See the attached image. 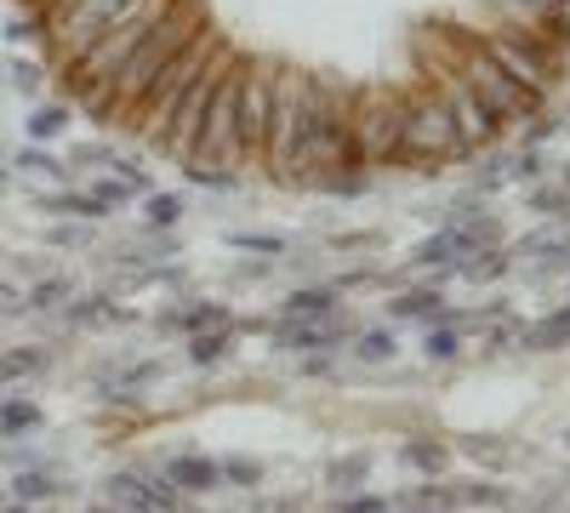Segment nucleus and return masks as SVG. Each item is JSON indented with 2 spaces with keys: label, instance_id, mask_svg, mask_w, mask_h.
<instances>
[{
  "label": "nucleus",
  "instance_id": "f257e3e1",
  "mask_svg": "<svg viewBox=\"0 0 570 513\" xmlns=\"http://www.w3.org/2000/svg\"><path fill=\"white\" fill-rule=\"evenodd\" d=\"M200 29H206V23H200V12L188 7V0H183V7L171 0V7H166V18L149 29V40H142L137 52L126 58V69L115 75V115H120V109L131 115V109L142 103V91H149V86L160 80V69H166V63H171V58H177L183 46L200 34Z\"/></svg>",
  "mask_w": 570,
  "mask_h": 513
},
{
  "label": "nucleus",
  "instance_id": "f03ea898",
  "mask_svg": "<svg viewBox=\"0 0 570 513\" xmlns=\"http://www.w3.org/2000/svg\"><path fill=\"white\" fill-rule=\"evenodd\" d=\"M217 52H223V40H217L212 29H200V34L188 40L183 52H177V58L160 69V80H155L149 91H142V103L131 109V115H137L131 126H137V137H142V144H160V131H166L171 109L183 103V91H188V86H195V80L206 75V63H212Z\"/></svg>",
  "mask_w": 570,
  "mask_h": 513
},
{
  "label": "nucleus",
  "instance_id": "7ed1b4c3",
  "mask_svg": "<svg viewBox=\"0 0 570 513\" xmlns=\"http://www.w3.org/2000/svg\"><path fill=\"white\" fill-rule=\"evenodd\" d=\"M142 0H63V7L46 12V52H52L63 69L80 63V52L98 34H109L120 18H131Z\"/></svg>",
  "mask_w": 570,
  "mask_h": 513
},
{
  "label": "nucleus",
  "instance_id": "20e7f679",
  "mask_svg": "<svg viewBox=\"0 0 570 513\" xmlns=\"http://www.w3.org/2000/svg\"><path fill=\"white\" fill-rule=\"evenodd\" d=\"M462 137L451 126V109L440 91H416L405 98V120H400V160H456Z\"/></svg>",
  "mask_w": 570,
  "mask_h": 513
},
{
  "label": "nucleus",
  "instance_id": "39448f33",
  "mask_svg": "<svg viewBox=\"0 0 570 513\" xmlns=\"http://www.w3.org/2000/svg\"><path fill=\"white\" fill-rule=\"evenodd\" d=\"M400 120H405V98H389V91H365L348 109V137H354L360 166L400 160Z\"/></svg>",
  "mask_w": 570,
  "mask_h": 513
},
{
  "label": "nucleus",
  "instance_id": "423d86ee",
  "mask_svg": "<svg viewBox=\"0 0 570 513\" xmlns=\"http://www.w3.org/2000/svg\"><path fill=\"white\" fill-rule=\"evenodd\" d=\"M308 103H314V80L308 75H292V69H274V109H268V149H263V160L279 177H285V166H292V149H297V137H303Z\"/></svg>",
  "mask_w": 570,
  "mask_h": 513
},
{
  "label": "nucleus",
  "instance_id": "0eeeda50",
  "mask_svg": "<svg viewBox=\"0 0 570 513\" xmlns=\"http://www.w3.org/2000/svg\"><path fill=\"white\" fill-rule=\"evenodd\" d=\"M228 69H234V52L223 46V52L206 63V75L183 91V103L171 109V120H166V131H160V144H155V149H166V155H177V160L195 155L200 120H206V109H212V98H217V86H223V75H228Z\"/></svg>",
  "mask_w": 570,
  "mask_h": 513
},
{
  "label": "nucleus",
  "instance_id": "6e6552de",
  "mask_svg": "<svg viewBox=\"0 0 570 513\" xmlns=\"http://www.w3.org/2000/svg\"><path fill=\"white\" fill-rule=\"evenodd\" d=\"M473 91H480V98L491 103V115L508 126V120H537V109H542V98H537V91H525V86H519V80H508L502 75V63L485 52V46H473V52L462 58V69H456Z\"/></svg>",
  "mask_w": 570,
  "mask_h": 513
},
{
  "label": "nucleus",
  "instance_id": "1a4fd4ad",
  "mask_svg": "<svg viewBox=\"0 0 570 513\" xmlns=\"http://www.w3.org/2000/svg\"><path fill=\"white\" fill-rule=\"evenodd\" d=\"M480 46L502 63V75H508V80H519L525 91H537V98H548V91H553L559 63H553V52H548V46H542L537 34H485Z\"/></svg>",
  "mask_w": 570,
  "mask_h": 513
},
{
  "label": "nucleus",
  "instance_id": "9d476101",
  "mask_svg": "<svg viewBox=\"0 0 570 513\" xmlns=\"http://www.w3.org/2000/svg\"><path fill=\"white\" fill-rule=\"evenodd\" d=\"M268 109H274V69L268 63H240V86H234V131L240 149L263 155L268 149Z\"/></svg>",
  "mask_w": 570,
  "mask_h": 513
},
{
  "label": "nucleus",
  "instance_id": "9b49d317",
  "mask_svg": "<svg viewBox=\"0 0 570 513\" xmlns=\"http://www.w3.org/2000/svg\"><path fill=\"white\" fill-rule=\"evenodd\" d=\"M445 98V109H451V126H456V137H462V155H473V149H491L497 137H502V120L491 115V103L480 98V91H473L462 75L440 91Z\"/></svg>",
  "mask_w": 570,
  "mask_h": 513
},
{
  "label": "nucleus",
  "instance_id": "f8f14e48",
  "mask_svg": "<svg viewBox=\"0 0 570 513\" xmlns=\"http://www.w3.org/2000/svg\"><path fill=\"white\" fill-rule=\"evenodd\" d=\"M177 485L166 474H115L109 480V502L120 513H160V507H177Z\"/></svg>",
  "mask_w": 570,
  "mask_h": 513
},
{
  "label": "nucleus",
  "instance_id": "ddd939ff",
  "mask_svg": "<svg viewBox=\"0 0 570 513\" xmlns=\"http://www.w3.org/2000/svg\"><path fill=\"white\" fill-rule=\"evenodd\" d=\"M279 348L314 354V348H343L348 343V314H325V319H279Z\"/></svg>",
  "mask_w": 570,
  "mask_h": 513
},
{
  "label": "nucleus",
  "instance_id": "4468645a",
  "mask_svg": "<svg viewBox=\"0 0 570 513\" xmlns=\"http://www.w3.org/2000/svg\"><path fill=\"white\" fill-rule=\"evenodd\" d=\"M166 480L177 485V491H217L223 485V462H212V456H171L166 462Z\"/></svg>",
  "mask_w": 570,
  "mask_h": 513
},
{
  "label": "nucleus",
  "instance_id": "2eb2a0df",
  "mask_svg": "<svg viewBox=\"0 0 570 513\" xmlns=\"http://www.w3.org/2000/svg\"><path fill=\"white\" fill-rule=\"evenodd\" d=\"M75 332H98V325H126L137 319L131 308H120L115 297H69V314H63Z\"/></svg>",
  "mask_w": 570,
  "mask_h": 513
},
{
  "label": "nucleus",
  "instance_id": "dca6fc26",
  "mask_svg": "<svg viewBox=\"0 0 570 513\" xmlns=\"http://www.w3.org/2000/svg\"><path fill=\"white\" fill-rule=\"evenodd\" d=\"M337 303H343L337 286H303V292L285 297L279 319H325V314H337Z\"/></svg>",
  "mask_w": 570,
  "mask_h": 513
},
{
  "label": "nucleus",
  "instance_id": "f3484780",
  "mask_svg": "<svg viewBox=\"0 0 570 513\" xmlns=\"http://www.w3.org/2000/svg\"><path fill=\"white\" fill-rule=\"evenodd\" d=\"M52 365V354H46L40 343H23V348H0V388H12L23 377H40V371Z\"/></svg>",
  "mask_w": 570,
  "mask_h": 513
},
{
  "label": "nucleus",
  "instance_id": "a211bd4d",
  "mask_svg": "<svg viewBox=\"0 0 570 513\" xmlns=\"http://www.w3.org/2000/svg\"><path fill=\"white\" fill-rule=\"evenodd\" d=\"M160 325H166V332H188V337H200V332H217V325H234V319H228V308H223V303H188V308L166 314Z\"/></svg>",
  "mask_w": 570,
  "mask_h": 513
},
{
  "label": "nucleus",
  "instance_id": "6ab92c4d",
  "mask_svg": "<svg viewBox=\"0 0 570 513\" xmlns=\"http://www.w3.org/2000/svg\"><path fill=\"white\" fill-rule=\"evenodd\" d=\"M40 206L58 211V217H80V223H104V217H109V206H104L98 195H69V189H46Z\"/></svg>",
  "mask_w": 570,
  "mask_h": 513
},
{
  "label": "nucleus",
  "instance_id": "aec40b11",
  "mask_svg": "<svg viewBox=\"0 0 570 513\" xmlns=\"http://www.w3.org/2000/svg\"><path fill=\"white\" fill-rule=\"evenodd\" d=\"M234 354V325H217V332H200V337H188V365H223Z\"/></svg>",
  "mask_w": 570,
  "mask_h": 513
},
{
  "label": "nucleus",
  "instance_id": "412c9836",
  "mask_svg": "<svg viewBox=\"0 0 570 513\" xmlns=\"http://www.w3.org/2000/svg\"><path fill=\"white\" fill-rule=\"evenodd\" d=\"M394 319H428V325H445V297L428 286V292H405V297H394V308H389Z\"/></svg>",
  "mask_w": 570,
  "mask_h": 513
},
{
  "label": "nucleus",
  "instance_id": "4be33fe9",
  "mask_svg": "<svg viewBox=\"0 0 570 513\" xmlns=\"http://www.w3.org/2000/svg\"><path fill=\"white\" fill-rule=\"evenodd\" d=\"M519 343H525V348H537V354H553V348H564V343H570V308L548 314L542 325H531V332H519Z\"/></svg>",
  "mask_w": 570,
  "mask_h": 513
},
{
  "label": "nucleus",
  "instance_id": "5701e85b",
  "mask_svg": "<svg viewBox=\"0 0 570 513\" xmlns=\"http://www.w3.org/2000/svg\"><path fill=\"white\" fill-rule=\"evenodd\" d=\"M75 297V286H69V274H46L40 286H29L23 292V314H52L58 303H69Z\"/></svg>",
  "mask_w": 570,
  "mask_h": 513
},
{
  "label": "nucleus",
  "instance_id": "b1692460",
  "mask_svg": "<svg viewBox=\"0 0 570 513\" xmlns=\"http://www.w3.org/2000/svg\"><path fill=\"white\" fill-rule=\"evenodd\" d=\"M58 491H63V485L46 474V468H18V474H12V496H18L23 507H29V502H46V496H58Z\"/></svg>",
  "mask_w": 570,
  "mask_h": 513
},
{
  "label": "nucleus",
  "instance_id": "393cba45",
  "mask_svg": "<svg viewBox=\"0 0 570 513\" xmlns=\"http://www.w3.org/2000/svg\"><path fill=\"white\" fill-rule=\"evenodd\" d=\"M422 354L434 359V365H451L456 354H462V332L445 319V325H428V337H422Z\"/></svg>",
  "mask_w": 570,
  "mask_h": 513
},
{
  "label": "nucleus",
  "instance_id": "a878e982",
  "mask_svg": "<svg viewBox=\"0 0 570 513\" xmlns=\"http://www.w3.org/2000/svg\"><path fill=\"white\" fill-rule=\"evenodd\" d=\"M29 428H40V405L35 399H0V434H29Z\"/></svg>",
  "mask_w": 570,
  "mask_h": 513
},
{
  "label": "nucleus",
  "instance_id": "bb28decb",
  "mask_svg": "<svg viewBox=\"0 0 570 513\" xmlns=\"http://www.w3.org/2000/svg\"><path fill=\"white\" fill-rule=\"evenodd\" d=\"M63 131H69V109L63 103H40L29 115V137H35V144H52V137H63Z\"/></svg>",
  "mask_w": 570,
  "mask_h": 513
},
{
  "label": "nucleus",
  "instance_id": "cd10ccee",
  "mask_svg": "<svg viewBox=\"0 0 570 513\" xmlns=\"http://www.w3.org/2000/svg\"><path fill=\"white\" fill-rule=\"evenodd\" d=\"M183 177L195 182V189H234V182H240V171L212 166V160H183Z\"/></svg>",
  "mask_w": 570,
  "mask_h": 513
},
{
  "label": "nucleus",
  "instance_id": "c85d7f7f",
  "mask_svg": "<svg viewBox=\"0 0 570 513\" xmlns=\"http://www.w3.org/2000/svg\"><path fill=\"white\" fill-rule=\"evenodd\" d=\"M400 456L411 462V468H422V474H445V462H451V451L440 440H411Z\"/></svg>",
  "mask_w": 570,
  "mask_h": 513
},
{
  "label": "nucleus",
  "instance_id": "c756f323",
  "mask_svg": "<svg viewBox=\"0 0 570 513\" xmlns=\"http://www.w3.org/2000/svg\"><path fill=\"white\" fill-rule=\"evenodd\" d=\"M234 251H257V257H285L292 251V240L285 235H263V228H246V235H228Z\"/></svg>",
  "mask_w": 570,
  "mask_h": 513
},
{
  "label": "nucleus",
  "instance_id": "7c9ffc66",
  "mask_svg": "<svg viewBox=\"0 0 570 513\" xmlns=\"http://www.w3.org/2000/svg\"><path fill=\"white\" fill-rule=\"evenodd\" d=\"M456 274L462 279H497V274H508V257L491 246V251H473V257H462L456 263Z\"/></svg>",
  "mask_w": 570,
  "mask_h": 513
},
{
  "label": "nucleus",
  "instance_id": "2f4dec72",
  "mask_svg": "<svg viewBox=\"0 0 570 513\" xmlns=\"http://www.w3.org/2000/svg\"><path fill=\"white\" fill-rule=\"evenodd\" d=\"M394 332H360V343H354V354L365 359V365H383V359H394Z\"/></svg>",
  "mask_w": 570,
  "mask_h": 513
},
{
  "label": "nucleus",
  "instance_id": "473e14b6",
  "mask_svg": "<svg viewBox=\"0 0 570 513\" xmlns=\"http://www.w3.org/2000/svg\"><path fill=\"white\" fill-rule=\"evenodd\" d=\"M18 166H23L29 177H40V182H63V177H69V166H58L46 149H23V155H18Z\"/></svg>",
  "mask_w": 570,
  "mask_h": 513
},
{
  "label": "nucleus",
  "instance_id": "72a5a7b5",
  "mask_svg": "<svg viewBox=\"0 0 570 513\" xmlns=\"http://www.w3.org/2000/svg\"><path fill=\"white\" fill-rule=\"evenodd\" d=\"M142 211H149V228H171L183 217V200L177 195H149V206H142Z\"/></svg>",
  "mask_w": 570,
  "mask_h": 513
},
{
  "label": "nucleus",
  "instance_id": "f704fd0d",
  "mask_svg": "<svg viewBox=\"0 0 570 513\" xmlns=\"http://www.w3.org/2000/svg\"><path fill=\"white\" fill-rule=\"evenodd\" d=\"M91 195H98V200H104L109 211H120V206L131 200V189H126V182H120L115 171H109V177H98V182H91Z\"/></svg>",
  "mask_w": 570,
  "mask_h": 513
},
{
  "label": "nucleus",
  "instance_id": "c9c22d12",
  "mask_svg": "<svg viewBox=\"0 0 570 513\" xmlns=\"http://www.w3.org/2000/svg\"><path fill=\"white\" fill-rule=\"evenodd\" d=\"M365 468H371V451H360V456H348V462H337V468H331V480H337L343 491H354V485L365 480Z\"/></svg>",
  "mask_w": 570,
  "mask_h": 513
},
{
  "label": "nucleus",
  "instance_id": "e433bc0d",
  "mask_svg": "<svg viewBox=\"0 0 570 513\" xmlns=\"http://www.w3.org/2000/svg\"><path fill=\"white\" fill-rule=\"evenodd\" d=\"M223 480H234V485H257L263 480V468H257V462H240V456H234V462H223Z\"/></svg>",
  "mask_w": 570,
  "mask_h": 513
},
{
  "label": "nucleus",
  "instance_id": "4c0bfd02",
  "mask_svg": "<svg viewBox=\"0 0 570 513\" xmlns=\"http://www.w3.org/2000/svg\"><path fill=\"white\" fill-rule=\"evenodd\" d=\"M337 513H389V496H348L337 502Z\"/></svg>",
  "mask_w": 570,
  "mask_h": 513
},
{
  "label": "nucleus",
  "instance_id": "58836bf2",
  "mask_svg": "<svg viewBox=\"0 0 570 513\" xmlns=\"http://www.w3.org/2000/svg\"><path fill=\"white\" fill-rule=\"evenodd\" d=\"M12 86L23 91V98H35V91H40V69L35 63H12Z\"/></svg>",
  "mask_w": 570,
  "mask_h": 513
},
{
  "label": "nucleus",
  "instance_id": "ea45409f",
  "mask_svg": "<svg viewBox=\"0 0 570 513\" xmlns=\"http://www.w3.org/2000/svg\"><path fill=\"white\" fill-rule=\"evenodd\" d=\"M91 235H86V228H75V223H58L52 228V246H86Z\"/></svg>",
  "mask_w": 570,
  "mask_h": 513
},
{
  "label": "nucleus",
  "instance_id": "a19ab883",
  "mask_svg": "<svg viewBox=\"0 0 570 513\" xmlns=\"http://www.w3.org/2000/svg\"><path fill=\"white\" fill-rule=\"evenodd\" d=\"M23 308V292L18 286H7V279H0V314H18Z\"/></svg>",
  "mask_w": 570,
  "mask_h": 513
},
{
  "label": "nucleus",
  "instance_id": "79ce46f5",
  "mask_svg": "<svg viewBox=\"0 0 570 513\" xmlns=\"http://www.w3.org/2000/svg\"><path fill=\"white\" fill-rule=\"evenodd\" d=\"M23 7H29L35 18H46V12H52V7H63V0H23Z\"/></svg>",
  "mask_w": 570,
  "mask_h": 513
},
{
  "label": "nucleus",
  "instance_id": "37998d69",
  "mask_svg": "<svg viewBox=\"0 0 570 513\" xmlns=\"http://www.w3.org/2000/svg\"><path fill=\"white\" fill-rule=\"evenodd\" d=\"M86 513H120V507H86Z\"/></svg>",
  "mask_w": 570,
  "mask_h": 513
},
{
  "label": "nucleus",
  "instance_id": "c03bdc74",
  "mask_svg": "<svg viewBox=\"0 0 570 513\" xmlns=\"http://www.w3.org/2000/svg\"><path fill=\"white\" fill-rule=\"evenodd\" d=\"M531 513H553V507H548V502H542V507H531Z\"/></svg>",
  "mask_w": 570,
  "mask_h": 513
},
{
  "label": "nucleus",
  "instance_id": "a18cd8bd",
  "mask_svg": "<svg viewBox=\"0 0 570 513\" xmlns=\"http://www.w3.org/2000/svg\"><path fill=\"white\" fill-rule=\"evenodd\" d=\"M0 189H7V171H0Z\"/></svg>",
  "mask_w": 570,
  "mask_h": 513
},
{
  "label": "nucleus",
  "instance_id": "49530a36",
  "mask_svg": "<svg viewBox=\"0 0 570 513\" xmlns=\"http://www.w3.org/2000/svg\"><path fill=\"white\" fill-rule=\"evenodd\" d=\"M531 7H542V0H531Z\"/></svg>",
  "mask_w": 570,
  "mask_h": 513
},
{
  "label": "nucleus",
  "instance_id": "de8ad7c7",
  "mask_svg": "<svg viewBox=\"0 0 570 513\" xmlns=\"http://www.w3.org/2000/svg\"><path fill=\"white\" fill-rule=\"evenodd\" d=\"M564 440H570V434H564Z\"/></svg>",
  "mask_w": 570,
  "mask_h": 513
}]
</instances>
